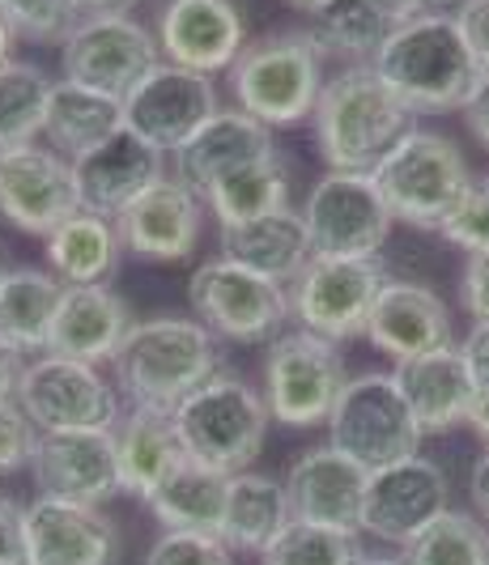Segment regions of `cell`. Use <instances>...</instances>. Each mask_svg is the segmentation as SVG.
I'll list each match as a JSON object with an SVG mask.
<instances>
[{
	"instance_id": "6da1fadb",
	"label": "cell",
	"mask_w": 489,
	"mask_h": 565,
	"mask_svg": "<svg viewBox=\"0 0 489 565\" xmlns=\"http://www.w3.org/2000/svg\"><path fill=\"white\" fill-rule=\"evenodd\" d=\"M116 387L132 408L174 413L201 383L217 374V337L192 315L137 319L119 344Z\"/></svg>"
},
{
	"instance_id": "7a4b0ae2",
	"label": "cell",
	"mask_w": 489,
	"mask_h": 565,
	"mask_svg": "<svg viewBox=\"0 0 489 565\" xmlns=\"http://www.w3.org/2000/svg\"><path fill=\"white\" fill-rule=\"evenodd\" d=\"M371 68L401 98L413 119L464 111L472 85L481 77L468 56V43H464L456 18L430 13V9L404 26H392L379 56L371 60Z\"/></svg>"
},
{
	"instance_id": "3957f363",
	"label": "cell",
	"mask_w": 489,
	"mask_h": 565,
	"mask_svg": "<svg viewBox=\"0 0 489 565\" xmlns=\"http://www.w3.org/2000/svg\"><path fill=\"white\" fill-rule=\"evenodd\" d=\"M311 124L328 170L374 174V167L413 128V115L404 111V103L371 64H346L337 77L323 82Z\"/></svg>"
},
{
	"instance_id": "277c9868",
	"label": "cell",
	"mask_w": 489,
	"mask_h": 565,
	"mask_svg": "<svg viewBox=\"0 0 489 565\" xmlns=\"http://www.w3.org/2000/svg\"><path fill=\"white\" fill-rule=\"evenodd\" d=\"M231 89L238 111L259 119L264 128L307 124L323 89V52L302 26L259 34L234 60Z\"/></svg>"
},
{
	"instance_id": "5b68a950",
	"label": "cell",
	"mask_w": 489,
	"mask_h": 565,
	"mask_svg": "<svg viewBox=\"0 0 489 565\" xmlns=\"http://www.w3.org/2000/svg\"><path fill=\"white\" fill-rule=\"evenodd\" d=\"M174 434L183 443V455L204 468H217L226 477L247 472L264 451L268 438V404L238 374H213L192 396L171 413Z\"/></svg>"
},
{
	"instance_id": "8992f818",
	"label": "cell",
	"mask_w": 489,
	"mask_h": 565,
	"mask_svg": "<svg viewBox=\"0 0 489 565\" xmlns=\"http://www.w3.org/2000/svg\"><path fill=\"white\" fill-rule=\"evenodd\" d=\"M374 183L396 222L438 234L447 213L472 192V170L451 137L413 124L401 145L374 167Z\"/></svg>"
},
{
	"instance_id": "52a82bcc",
	"label": "cell",
	"mask_w": 489,
	"mask_h": 565,
	"mask_svg": "<svg viewBox=\"0 0 489 565\" xmlns=\"http://www.w3.org/2000/svg\"><path fill=\"white\" fill-rule=\"evenodd\" d=\"M328 443L358 459L366 472H379L422 455L426 434L413 417L396 374H358L346 383L328 417Z\"/></svg>"
},
{
	"instance_id": "ba28073f",
	"label": "cell",
	"mask_w": 489,
	"mask_h": 565,
	"mask_svg": "<svg viewBox=\"0 0 489 565\" xmlns=\"http://www.w3.org/2000/svg\"><path fill=\"white\" fill-rule=\"evenodd\" d=\"M349 370L332 340L307 328H286L268 344L264 358V404L268 417L286 429H316L328 425L337 399L346 392Z\"/></svg>"
},
{
	"instance_id": "9c48e42d",
	"label": "cell",
	"mask_w": 489,
	"mask_h": 565,
	"mask_svg": "<svg viewBox=\"0 0 489 565\" xmlns=\"http://www.w3.org/2000/svg\"><path fill=\"white\" fill-rule=\"evenodd\" d=\"M188 302L213 337L234 344H273L289 328V289L226 255L196 264Z\"/></svg>"
},
{
	"instance_id": "30bf717a",
	"label": "cell",
	"mask_w": 489,
	"mask_h": 565,
	"mask_svg": "<svg viewBox=\"0 0 489 565\" xmlns=\"http://www.w3.org/2000/svg\"><path fill=\"white\" fill-rule=\"evenodd\" d=\"M162 64L158 34L141 26L132 13H86L77 30L60 43V73L111 98H128L137 85Z\"/></svg>"
},
{
	"instance_id": "8fae6325",
	"label": "cell",
	"mask_w": 489,
	"mask_h": 565,
	"mask_svg": "<svg viewBox=\"0 0 489 565\" xmlns=\"http://www.w3.org/2000/svg\"><path fill=\"white\" fill-rule=\"evenodd\" d=\"M383 285H387V273L379 268V259L311 255L307 268L286 285L289 319L332 344L366 337V323H371Z\"/></svg>"
},
{
	"instance_id": "7c38bea8",
	"label": "cell",
	"mask_w": 489,
	"mask_h": 565,
	"mask_svg": "<svg viewBox=\"0 0 489 565\" xmlns=\"http://www.w3.org/2000/svg\"><path fill=\"white\" fill-rule=\"evenodd\" d=\"M302 222L311 230L316 255L346 259H379L396 226L374 174L358 170H328L302 204Z\"/></svg>"
},
{
	"instance_id": "4fadbf2b",
	"label": "cell",
	"mask_w": 489,
	"mask_h": 565,
	"mask_svg": "<svg viewBox=\"0 0 489 565\" xmlns=\"http://www.w3.org/2000/svg\"><path fill=\"white\" fill-rule=\"evenodd\" d=\"M18 404L43 434L52 429H116L119 387L89 362H73L60 353L30 358L18 383Z\"/></svg>"
},
{
	"instance_id": "5bb4252c",
	"label": "cell",
	"mask_w": 489,
	"mask_h": 565,
	"mask_svg": "<svg viewBox=\"0 0 489 565\" xmlns=\"http://www.w3.org/2000/svg\"><path fill=\"white\" fill-rule=\"evenodd\" d=\"M217 111H222V98H217L213 77L162 60V64L124 98V128H128L137 141L149 145V149H158L162 158H167V153L174 158Z\"/></svg>"
},
{
	"instance_id": "9a60e30c",
	"label": "cell",
	"mask_w": 489,
	"mask_h": 565,
	"mask_svg": "<svg viewBox=\"0 0 489 565\" xmlns=\"http://www.w3.org/2000/svg\"><path fill=\"white\" fill-rule=\"evenodd\" d=\"M82 209L73 162L52 145H18L0 153V222L47 238Z\"/></svg>"
},
{
	"instance_id": "2e32d148",
	"label": "cell",
	"mask_w": 489,
	"mask_h": 565,
	"mask_svg": "<svg viewBox=\"0 0 489 565\" xmlns=\"http://www.w3.org/2000/svg\"><path fill=\"white\" fill-rule=\"evenodd\" d=\"M451 498L447 472L426 459L413 455L404 463L379 468L366 481V502H362V532L387 540V544H413L443 514Z\"/></svg>"
},
{
	"instance_id": "e0dca14e",
	"label": "cell",
	"mask_w": 489,
	"mask_h": 565,
	"mask_svg": "<svg viewBox=\"0 0 489 565\" xmlns=\"http://www.w3.org/2000/svg\"><path fill=\"white\" fill-rule=\"evenodd\" d=\"M162 60L192 73H231L238 52L247 47V18L238 0H167L158 22Z\"/></svg>"
},
{
	"instance_id": "ac0fdd59",
	"label": "cell",
	"mask_w": 489,
	"mask_h": 565,
	"mask_svg": "<svg viewBox=\"0 0 489 565\" xmlns=\"http://www.w3.org/2000/svg\"><path fill=\"white\" fill-rule=\"evenodd\" d=\"M34 481L47 498L103 507L119 489L116 429H52L39 438L34 451Z\"/></svg>"
},
{
	"instance_id": "d6986e66",
	"label": "cell",
	"mask_w": 489,
	"mask_h": 565,
	"mask_svg": "<svg viewBox=\"0 0 489 565\" xmlns=\"http://www.w3.org/2000/svg\"><path fill=\"white\" fill-rule=\"evenodd\" d=\"M204 226V200L174 170H167L128 213L116 217L124 252L149 264H183L196 252Z\"/></svg>"
},
{
	"instance_id": "ffe728a7",
	"label": "cell",
	"mask_w": 489,
	"mask_h": 565,
	"mask_svg": "<svg viewBox=\"0 0 489 565\" xmlns=\"http://www.w3.org/2000/svg\"><path fill=\"white\" fill-rule=\"evenodd\" d=\"M26 565H111L119 532L103 507H82L64 498H34L22 507Z\"/></svg>"
},
{
	"instance_id": "44dd1931",
	"label": "cell",
	"mask_w": 489,
	"mask_h": 565,
	"mask_svg": "<svg viewBox=\"0 0 489 565\" xmlns=\"http://www.w3.org/2000/svg\"><path fill=\"white\" fill-rule=\"evenodd\" d=\"M366 481L371 472L337 451L332 443L302 451L289 463L286 498L289 514L298 523H319L337 532H362V502H366Z\"/></svg>"
},
{
	"instance_id": "7402d4cb",
	"label": "cell",
	"mask_w": 489,
	"mask_h": 565,
	"mask_svg": "<svg viewBox=\"0 0 489 565\" xmlns=\"http://www.w3.org/2000/svg\"><path fill=\"white\" fill-rule=\"evenodd\" d=\"M366 340L383 358L392 362H408V358H426L438 349L456 344V328H451V311L447 302L422 281H396L379 289V302L366 323Z\"/></svg>"
},
{
	"instance_id": "603a6c76",
	"label": "cell",
	"mask_w": 489,
	"mask_h": 565,
	"mask_svg": "<svg viewBox=\"0 0 489 565\" xmlns=\"http://www.w3.org/2000/svg\"><path fill=\"white\" fill-rule=\"evenodd\" d=\"M162 174H167V158L145 141H137L128 128L107 145L73 158V179H77L82 209L98 213V217H111V222L119 213H128Z\"/></svg>"
},
{
	"instance_id": "cb8c5ba5",
	"label": "cell",
	"mask_w": 489,
	"mask_h": 565,
	"mask_svg": "<svg viewBox=\"0 0 489 565\" xmlns=\"http://www.w3.org/2000/svg\"><path fill=\"white\" fill-rule=\"evenodd\" d=\"M132 323H137L132 307L111 285H64L47 353L89 362V366L116 362L119 344L132 332Z\"/></svg>"
},
{
	"instance_id": "d4e9b609",
	"label": "cell",
	"mask_w": 489,
	"mask_h": 565,
	"mask_svg": "<svg viewBox=\"0 0 489 565\" xmlns=\"http://www.w3.org/2000/svg\"><path fill=\"white\" fill-rule=\"evenodd\" d=\"M392 374H396V383H401L404 399H408V408H413V417H417L426 438L451 434V429H460L468 422V408L477 399V383L464 366L460 344L426 353V358L396 362Z\"/></svg>"
},
{
	"instance_id": "484cf974",
	"label": "cell",
	"mask_w": 489,
	"mask_h": 565,
	"mask_svg": "<svg viewBox=\"0 0 489 565\" xmlns=\"http://www.w3.org/2000/svg\"><path fill=\"white\" fill-rule=\"evenodd\" d=\"M268 153H277L273 128H264L259 119H252V115L238 111V107H222L192 141L174 153V174H179L188 188H196L204 200V192H209L222 174L247 167V162H256V158H268Z\"/></svg>"
},
{
	"instance_id": "4316f807",
	"label": "cell",
	"mask_w": 489,
	"mask_h": 565,
	"mask_svg": "<svg viewBox=\"0 0 489 565\" xmlns=\"http://www.w3.org/2000/svg\"><path fill=\"white\" fill-rule=\"evenodd\" d=\"M116 455H119V489L141 498L145 507L153 493L174 477V468L188 459L183 443L174 434L171 413L153 408H132L116 425Z\"/></svg>"
},
{
	"instance_id": "83f0119b",
	"label": "cell",
	"mask_w": 489,
	"mask_h": 565,
	"mask_svg": "<svg viewBox=\"0 0 489 565\" xmlns=\"http://www.w3.org/2000/svg\"><path fill=\"white\" fill-rule=\"evenodd\" d=\"M222 255L289 285L307 268L316 247H311V230L302 222V209L289 204L277 213H264L256 222H243V226H222Z\"/></svg>"
},
{
	"instance_id": "f1b7e54d",
	"label": "cell",
	"mask_w": 489,
	"mask_h": 565,
	"mask_svg": "<svg viewBox=\"0 0 489 565\" xmlns=\"http://www.w3.org/2000/svg\"><path fill=\"white\" fill-rule=\"evenodd\" d=\"M124 132V103L111 94H98L77 82H52V103H47V124L43 137L60 158H82L89 149L107 145Z\"/></svg>"
},
{
	"instance_id": "f546056e",
	"label": "cell",
	"mask_w": 489,
	"mask_h": 565,
	"mask_svg": "<svg viewBox=\"0 0 489 565\" xmlns=\"http://www.w3.org/2000/svg\"><path fill=\"white\" fill-rule=\"evenodd\" d=\"M43 243H47V273L60 285H107L116 277L119 255H124L116 222L98 217L89 209H77Z\"/></svg>"
},
{
	"instance_id": "4dcf8cb0",
	"label": "cell",
	"mask_w": 489,
	"mask_h": 565,
	"mask_svg": "<svg viewBox=\"0 0 489 565\" xmlns=\"http://www.w3.org/2000/svg\"><path fill=\"white\" fill-rule=\"evenodd\" d=\"M60 298H64V285L47 268L13 264L0 281V337L26 358L47 353Z\"/></svg>"
},
{
	"instance_id": "1f68e13d",
	"label": "cell",
	"mask_w": 489,
	"mask_h": 565,
	"mask_svg": "<svg viewBox=\"0 0 489 565\" xmlns=\"http://www.w3.org/2000/svg\"><path fill=\"white\" fill-rule=\"evenodd\" d=\"M294 523L286 498V481L264 477V472H238L231 477L226 493V519H222V540L234 553H264L273 540Z\"/></svg>"
},
{
	"instance_id": "d6a6232c",
	"label": "cell",
	"mask_w": 489,
	"mask_h": 565,
	"mask_svg": "<svg viewBox=\"0 0 489 565\" xmlns=\"http://www.w3.org/2000/svg\"><path fill=\"white\" fill-rule=\"evenodd\" d=\"M226 493L231 477L217 468H204L196 459H183L174 468V477L153 493V519L167 532H209L222 536V519H226Z\"/></svg>"
},
{
	"instance_id": "836d02e7",
	"label": "cell",
	"mask_w": 489,
	"mask_h": 565,
	"mask_svg": "<svg viewBox=\"0 0 489 565\" xmlns=\"http://www.w3.org/2000/svg\"><path fill=\"white\" fill-rule=\"evenodd\" d=\"M204 209L217 217V230L289 209V167L281 162V153H268V158H256L247 167L222 174L204 192Z\"/></svg>"
},
{
	"instance_id": "e575fe53",
	"label": "cell",
	"mask_w": 489,
	"mask_h": 565,
	"mask_svg": "<svg viewBox=\"0 0 489 565\" xmlns=\"http://www.w3.org/2000/svg\"><path fill=\"white\" fill-rule=\"evenodd\" d=\"M307 34L316 43L323 60L337 56L346 64H371L383 47V39L392 26L374 13L366 0H323L316 9H307Z\"/></svg>"
},
{
	"instance_id": "d590c367",
	"label": "cell",
	"mask_w": 489,
	"mask_h": 565,
	"mask_svg": "<svg viewBox=\"0 0 489 565\" xmlns=\"http://www.w3.org/2000/svg\"><path fill=\"white\" fill-rule=\"evenodd\" d=\"M47 103H52V82L39 64L26 60L0 64V153L43 137Z\"/></svg>"
},
{
	"instance_id": "8d00e7d4",
	"label": "cell",
	"mask_w": 489,
	"mask_h": 565,
	"mask_svg": "<svg viewBox=\"0 0 489 565\" xmlns=\"http://www.w3.org/2000/svg\"><path fill=\"white\" fill-rule=\"evenodd\" d=\"M404 565H489V523L468 510H443L413 544Z\"/></svg>"
},
{
	"instance_id": "74e56055",
	"label": "cell",
	"mask_w": 489,
	"mask_h": 565,
	"mask_svg": "<svg viewBox=\"0 0 489 565\" xmlns=\"http://www.w3.org/2000/svg\"><path fill=\"white\" fill-rule=\"evenodd\" d=\"M358 557H362L358 532H337V527L294 519L286 532L259 553V565H353Z\"/></svg>"
},
{
	"instance_id": "f35d334b",
	"label": "cell",
	"mask_w": 489,
	"mask_h": 565,
	"mask_svg": "<svg viewBox=\"0 0 489 565\" xmlns=\"http://www.w3.org/2000/svg\"><path fill=\"white\" fill-rule=\"evenodd\" d=\"M0 18L26 43H64L86 9L82 0H0Z\"/></svg>"
},
{
	"instance_id": "ab89813d",
	"label": "cell",
	"mask_w": 489,
	"mask_h": 565,
	"mask_svg": "<svg viewBox=\"0 0 489 565\" xmlns=\"http://www.w3.org/2000/svg\"><path fill=\"white\" fill-rule=\"evenodd\" d=\"M145 565H234V548L209 532H162L149 544Z\"/></svg>"
},
{
	"instance_id": "60d3db41",
	"label": "cell",
	"mask_w": 489,
	"mask_h": 565,
	"mask_svg": "<svg viewBox=\"0 0 489 565\" xmlns=\"http://www.w3.org/2000/svg\"><path fill=\"white\" fill-rule=\"evenodd\" d=\"M438 238H447L464 255L489 252V188L472 183V192L447 213V222L438 226Z\"/></svg>"
},
{
	"instance_id": "b9f144b4",
	"label": "cell",
	"mask_w": 489,
	"mask_h": 565,
	"mask_svg": "<svg viewBox=\"0 0 489 565\" xmlns=\"http://www.w3.org/2000/svg\"><path fill=\"white\" fill-rule=\"evenodd\" d=\"M43 429L30 422L18 399H0V477H13L34 463Z\"/></svg>"
},
{
	"instance_id": "7bdbcfd3",
	"label": "cell",
	"mask_w": 489,
	"mask_h": 565,
	"mask_svg": "<svg viewBox=\"0 0 489 565\" xmlns=\"http://www.w3.org/2000/svg\"><path fill=\"white\" fill-rule=\"evenodd\" d=\"M451 18L468 43V56L477 64V73H489V0H464Z\"/></svg>"
},
{
	"instance_id": "ee69618b",
	"label": "cell",
	"mask_w": 489,
	"mask_h": 565,
	"mask_svg": "<svg viewBox=\"0 0 489 565\" xmlns=\"http://www.w3.org/2000/svg\"><path fill=\"white\" fill-rule=\"evenodd\" d=\"M460 302L472 323H489V252L468 255V259H464Z\"/></svg>"
},
{
	"instance_id": "f6af8a7d",
	"label": "cell",
	"mask_w": 489,
	"mask_h": 565,
	"mask_svg": "<svg viewBox=\"0 0 489 565\" xmlns=\"http://www.w3.org/2000/svg\"><path fill=\"white\" fill-rule=\"evenodd\" d=\"M0 565H26V536H22V507L0 498Z\"/></svg>"
},
{
	"instance_id": "bcb514c9",
	"label": "cell",
	"mask_w": 489,
	"mask_h": 565,
	"mask_svg": "<svg viewBox=\"0 0 489 565\" xmlns=\"http://www.w3.org/2000/svg\"><path fill=\"white\" fill-rule=\"evenodd\" d=\"M460 358L472 374V383H477V392H489V323L468 328V337L460 340Z\"/></svg>"
},
{
	"instance_id": "7dc6e473",
	"label": "cell",
	"mask_w": 489,
	"mask_h": 565,
	"mask_svg": "<svg viewBox=\"0 0 489 565\" xmlns=\"http://www.w3.org/2000/svg\"><path fill=\"white\" fill-rule=\"evenodd\" d=\"M464 124H468V132L489 149V73H481L477 85H472V94H468V103H464Z\"/></svg>"
},
{
	"instance_id": "c3c4849f",
	"label": "cell",
	"mask_w": 489,
	"mask_h": 565,
	"mask_svg": "<svg viewBox=\"0 0 489 565\" xmlns=\"http://www.w3.org/2000/svg\"><path fill=\"white\" fill-rule=\"evenodd\" d=\"M26 353H18L9 340L0 337V399L18 396V383H22V370H26Z\"/></svg>"
},
{
	"instance_id": "681fc988",
	"label": "cell",
	"mask_w": 489,
	"mask_h": 565,
	"mask_svg": "<svg viewBox=\"0 0 489 565\" xmlns=\"http://www.w3.org/2000/svg\"><path fill=\"white\" fill-rule=\"evenodd\" d=\"M366 4H371L387 26H404V22H413V18L426 13V0H366Z\"/></svg>"
},
{
	"instance_id": "f907efd6",
	"label": "cell",
	"mask_w": 489,
	"mask_h": 565,
	"mask_svg": "<svg viewBox=\"0 0 489 565\" xmlns=\"http://www.w3.org/2000/svg\"><path fill=\"white\" fill-rule=\"evenodd\" d=\"M468 493H472V502L477 510L489 519V451L477 459V468H472V481H468Z\"/></svg>"
},
{
	"instance_id": "816d5d0a",
	"label": "cell",
	"mask_w": 489,
	"mask_h": 565,
	"mask_svg": "<svg viewBox=\"0 0 489 565\" xmlns=\"http://www.w3.org/2000/svg\"><path fill=\"white\" fill-rule=\"evenodd\" d=\"M468 429L481 438V447L489 451V392H477V399H472V408H468Z\"/></svg>"
},
{
	"instance_id": "f5cc1de1",
	"label": "cell",
	"mask_w": 489,
	"mask_h": 565,
	"mask_svg": "<svg viewBox=\"0 0 489 565\" xmlns=\"http://www.w3.org/2000/svg\"><path fill=\"white\" fill-rule=\"evenodd\" d=\"M128 4H137V0H82V9L86 13H128Z\"/></svg>"
},
{
	"instance_id": "db71d44e",
	"label": "cell",
	"mask_w": 489,
	"mask_h": 565,
	"mask_svg": "<svg viewBox=\"0 0 489 565\" xmlns=\"http://www.w3.org/2000/svg\"><path fill=\"white\" fill-rule=\"evenodd\" d=\"M13 43H18V34H13L9 22L0 18V64H9V60H13Z\"/></svg>"
},
{
	"instance_id": "11a10c76",
	"label": "cell",
	"mask_w": 489,
	"mask_h": 565,
	"mask_svg": "<svg viewBox=\"0 0 489 565\" xmlns=\"http://www.w3.org/2000/svg\"><path fill=\"white\" fill-rule=\"evenodd\" d=\"M353 565H404V557H358Z\"/></svg>"
},
{
	"instance_id": "9f6ffc18",
	"label": "cell",
	"mask_w": 489,
	"mask_h": 565,
	"mask_svg": "<svg viewBox=\"0 0 489 565\" xmlns=\"http://www.w3.org/2000/svg\"><path fill=\"white\" fill-rule=\"evenodd\" d=\"M9 268H13V264H9V247L0 243V281H4V273H9Z\"/></svg>"
},
{
	"instance_id": "6f0895ef",
	"label": "cell",
	"mask_w": 489,
	"mask_h": 565,
	"mask_svg": "<svg viewBox=\"0 0 489 565\" xmlns=\"http://www.w3.org/2000/svg\"><path fill=\"white\" fill-rule=\"evenodd\" d=\"M426 4H438V9H460L464 0H426Z\"/></svg>"
},
{
	"instance_id": "680465c9",
	"label": "cell",
	"mask_w": 489,
	"mask_h": 565,
	"mask_svg": "<svg viewBox=\"0 0 489 565\" xmlns=\"http://www.w3.org/2000/svg\"><path fill=\"white\" fill-rule=\"evenodd\" d=\"M289 4H298V9L307 13V9H316V4H323V0H289Z\"/></svg>"
},
{
	"instance_id": "91938a15",
	"label": "cell",
	"mask_w": 489,
	"mask_h": 565,
	"mask_svg": "<svg viewBox=\"0 0 489 565\" xmlns=\"http://www.w3.org/2000/svg\"><path fill=\"white\" fill-rule=\"evenodd\" d=\"M486 188H489V179H486Z\"/></svg>"
}]
</instances>
